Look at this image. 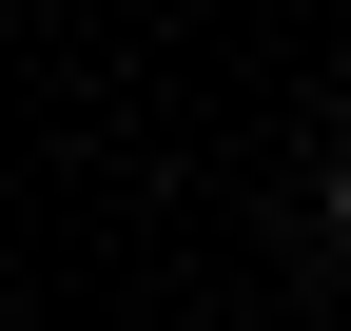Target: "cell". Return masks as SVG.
I'll return each instance as SVG.
<instances>
[{"label":"cell","instance_id":"obj_1","mask_svg":"<svg viewBox=\"0 0 351 331\" xmlns=\"http://www.w3.org/2000/svg\"><path fill=\"white\" fill-rule=\"evenodd\" d=\"M332 234H351V156H332Z\"/></svg>","mask_w":351,"mask_h":331}]
</instances>
